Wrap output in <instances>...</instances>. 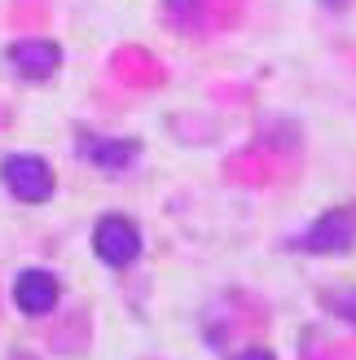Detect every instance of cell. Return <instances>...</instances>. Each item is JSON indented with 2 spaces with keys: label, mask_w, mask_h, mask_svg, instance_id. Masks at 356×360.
<instances>
[{
  "label": "cell",
  "mask_w": 356,
  "mask_h": 360,
  "mask_svg": "<svg viewBox=\"0 0 356 360\" xmlns=\"http://www.w3.org/2000/svg\"><path fill=\"white\" fill-rule=\"evenodd\" d=\"M238 360H273V356H269V352H242Z\"/></svg>",
  "instance_id": "52a82bcc"
},
{
  "label": "cell",
  "mask_w": 356,
  "mask_h": 360,
  "mask_svg": "<svg viewBox=\"0 0 356 360\" xmlns=\"http://www.w3.org/2000/svg\"><path fill=\"white\" fill-rule=\"evenodd\" d=\"M84 154H88V163H97L106 172H123L132 163V158L141 154L136 141H106V136H84Z\"/></svg>",
  "instance_id": "8992f818"
},
{
  "label": "cell",
  "mask_w": 356,
  "mask_h": 360,
  "mask_svg": "<svg viewBox=\"0 0 356 360\" xmlns=\"http://www.w3.org/2000/svg\"><path fill=\"white\" fill-rule=\"evenodd\" d=\"M9 66L23 79H49L53 70L62 66V49L53 40H18L9 49Z\"/></svg>",
  "instance_id": "5b68a950"
},
{
  "label": "cell",
  "mask_w": 356,
  "mask_h": 360,
  "mask_svg": "<svg viewBox=\"0 0 356 360\" xmlns=\"http://www.w3.org/2000/svg\"><path fill=\"white\" fill-rule=\"evenodd\" d=\"M352 242H356V211L352 207H334L295 246L312 250V255H343V250H352Z\"/></svg>",
  "instance_id": "3957f363"
},
{
  "label": "cell",
  "mask_w": 356,
  "mask_h": 360,
  "mask_svg": "<svg viewBox=\"0 0 356 360\" xmlns=\"http://www.w3.org/2000/svg\"><path fill=\"white\" fill-rule=\"evenodd\" d=\"M93 250H97L101 264L128 268L141 255V233H136V224L128 215H106V220H97V229H93Z\"/></svg>",
  "instance_id": "7a4b0ae2"
},
{
  "label": "cell",
  "mask_w": 356,
  "mask_h": 360,
  "mask_svg": "<svg viewBox=\"0 0 356 360\" xmlns=\"http://www.w3.org/2000/svg\"><path fill=\"white\" fill-rule=\"evenodd\" d=\"M0 180L18 202H44L53 193V167L40 154H9L0 163Z\"/></svg>",
  "instance_id": "6da1fadb"
},
{
  "label": "cell",
  "mask_w": 356,
  "mask_h": 360,
  "mask_svg": "<svg viewBox=\"0 0 356 360\" xmlns=\"http://www.w3.org/2000/svg\"><path fill=\"white\" fill-rule=\"evenodd\" d=\"M13 303H18V312H27V316L53 312V303H58V277L44 273V268H27V273H18Z\"/></svg>",
  "instance_id": "277c9868"
}]
</instances>
